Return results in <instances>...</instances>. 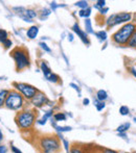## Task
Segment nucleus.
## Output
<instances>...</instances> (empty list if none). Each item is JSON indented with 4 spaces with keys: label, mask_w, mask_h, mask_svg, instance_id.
Returning <instances> with one entry per match:
<instances>
[{
    "label": "nucleus",
    "mask_w": 136,
    "mask_h": 153,
    "mask_svg": "<svg viewBox=\"0 0 136 153\" xmlns=\"http://www.w3.org/2000/svg\"><path fill=\"white\" fill-rule=\"evenodd\" d=\"M131 124L129 122L127 123H124V124L119 125V126L116 128V131H117L118 133H122V132H126V131L129 130V128H130Z\"/></svg>",
    "instance_id": "15"
},
{
    "label": "nucleus",
    "mask_w": 136,
    "mask_h": 153,
    "mask_svg": "<svg viewBox=\"0 0 136 153\" xmlns=\"http://www.w3.org/2000/svg\"><path fill=\"white\" fill-rule=\"evenodd\" d=\"M31 102L35 107H42V106H44L45 104L48 103V99H47L46 95H45L44 93L39 91L35 95L34 98L31 100Z\"/></svg>",
    "instance_id": "8"
},
{
    "label": "nucleus",
    "mask_w": 136,
    "mask_h": 153,
    "mask_svg": "<svg viewBox=\"0 0 136 153\" xmlns=\"http://www.w3.org/2000/svg\"><path fill=\"white\" fill-rule=\"evenodd\" d=\"M4 105L6 108L12 109V111H22L24 106V98L18 91L13 90L8 93Z\"/></svg>",
    "instance_id": "5"
},
{
    "label": "nucleus",
    "mask_w": 136,
    "mask_h": 153,
    "mask_svg": "<svg viewBox=\"0 0 136 153\" xmlns=\"http://www.w3.org/2000/svg\"><path fill=\"white\" fill-rule=\"evenodd\" d=\"M130 72L133 74V76L136 77V68H135V67H132V68L130 69Z\"/></svg>",
    "instance_id": "37"
},
{
    "label": "nucleus",
    "mask_w": 136,
    "mask_h": 153,
    "mask_svg": "<svg viewBox=\"0 0 136 153\" xmlns=\"http://www.w3.org/2000/svg\"><path fill=\"white\" fill-rule=\"evenodd\" d=\"M105 5H106V1H105V0H98V1H96L95 4H94V7H95L96 10H101L102 8L106 7Z\"/></svg>",
    "instance_id": "25"
},
{
    "label": "nucleus",
    "mask_w": 136,
    "mask_h": 153,
    "mask_svg": "<svg viewBox=\"0 0 136 153\" xmlns=\"http://www.w3.org/2000/svg\"><path fill=\"white\" fill-rule=\"evenodd\" d=\"M3 45H4V47H5L6 49H8V48H11L12 47V45H13V43H12V41L8 39V40H6L5 42L3 43Z\"/></svg>",
    "instance_id": "33"
},
{
    "label": "nucleus",
    "mask_w": 136,
    "mask_h": 153,
    "mask_svg": "<svg viewBox=\"0 0 136 153\" xmlns=\"http://www.w3.org/2000/svg\"><path fill=\"white\" fill-rule=\"evenodd\" d=\"M72 30L73 32H75V33L79 36V38L82 40V42L84 43L85 45H90V41L89 39H88V36H87V32L86 31H83L81 28H80L79 24L77 23H74L72 26Z\"/></svg>",
    "instance_id": "9"
},
{
    "label": "nucleus",
    "mask_w": 136,
    "mask_h": 153,
    "mask_svg": "<svg viewBox=\"0 0 136 153\" xmlns=\"http://www.w3.org/2000/svg\"><path fill=\"white\" fill-rule=\"evenodd\" d=\"M40 68H41V71L43 72V74H44L45 78H47V77L53 73V71L50 70V68L47 66L46 62H44V61H42L40 62Z\"/></svg>",
    "instance_id": "11"
},
{
    "label": "nucleus",
    "mask_w": 136,
    "mask_h": 153,
    "mask_svg": "<svg viewBox=\"0 0 136 153\" xmlns=\"http://www.w3.org/2000/svg\"><path fill=\"white\" fill-rule=\"evenodd\" d=\"M53 109H50V111H48L46 114H45L44 116H43L42 119H40V120H38V121H37V123H38L39 125H44V124H46L47 120H48L49 118H50L51 116H53Z\"/></svg>",
    "instance_id": "13"
},
{
    "label": "nucleus",
    "mask_w": 136,
    "mask_h": 153,
    "mask_svg": "<svg viewBox=\"0 0 136 153\" xmlns=\"http://www.w3.org/2000/svg\"><path fill=\"white\" fill-rule=\"evenodd\" d=\"M62 142H63V146H64V149H65V151L69 153V142L67 141V140H65L63 137L62 139Z\"/></svg>",
    "instance_id": "30"
},
{
    "label": "nucleus",
    "mask_w": 136,
    "mask_h": 153,
    "mask_svg": "<svg viewBox=\"0 0 136 153\" xmlns=\"http://www.w3.org/2000/svg\"><path fill=\"white\" fill-rule=\"evenodd\" d=\"M46 79L48 81H50V82H53V83H58L60 81V77L58 76L57 74H55V73H51V74L49 75Z\"/></svg>",
    "instance_id": "21"
},
{
    "label": "nucleus",
    "mask_w": 136,
    "mask_h": 153,
    "mask_svg": "<svg viewBox=\"0 0 136 153\" xmlns=\"http://www.w3.org/2000/svg\"><path fill=\"white\" fill-rule=\"evenodd\" d=\"M85 28L87 33H94L93 29H92V23L90 19H86L85 20Z\"/></svg>",
    "instance_id": "20"
},
{
    "label": "nucleus",
    "mask_w": 136,
    "mask_h": 153,
    "mask_svg": "<svg viewBox=\"0 0 136 153\" xmlns=\"http://www.w3.org/2000/svg\"><path fill=\"white\" fill-rule=\"evenodd\" d=\"M132 19V14L131 13H118V14L111 15L106 21V24L109 27H114L118 24H127L129 23Z\"/></svg>",
    "instance_id": "7"
},
{
    "label": "nucleus",
    "mask_w": 136,
    "mask_h": 153,
    "mask_svg": "<svg viewBox=\"0 0 136 153\" xmlns=\"http://www.w3.org/2000/svg\"><path fill=\"white\" fill-rule=\"evenodd\" d=\"M75 6H79L81 10H86V8H88V2L85 0H81V1L75 2Z\"/></svg>",
    "instance_id": "23"
},
{
    "label": "nucleus",
    "mask_w": 136,
    "mask_h": 153,
    "mask_svg": "<svg viewBox=\"0 0 136 153\" xmlns=\"http://www.w3.org/2000/svg\"><path fill=\"white\" fill-rule=\"evenodd\" d=\"M107 99H108V94L105 90H98V91L96 92V100L105 102Z\"/></svg>",
    "instance_id": "12"
},
{
    "label": "nucleus",
    "mask_w": 136,
    "mask_h": 153,
    "mask_svg": "<svg viewBox=\"0 0 136 153\" xmlns=\"http://www.w3.org/2000/svg\"><path fill=\"white\" fill-rule=\"evenodd\" d=\"M38 33H39V28H38V26H36V25H33V26H31L29 29H27V31H26V36L29 39V40H34V39H36V38H37Z\"/></svg>",
    "instance_id": "10"
},
{
    "label": "nucleus",
    "mask_w": 136,
    "mask_h": 153,
    "mask_svg": "<svg viewBox=\"0 0 136 153\" xmlns=\"http://www.w3.org/2000/svg\"><path fill=\"white\" fill-rule=\"evenodd\" d=\"M108 10H109V8H108V7H104V8H102V10H100V13H101L102 15H105L106 13L108 12Z\"/></svg>",
    "instance_id": "38"
},
{
    "label": "nucleus",
    "mask_w": 136,
    "mask_h": 153,
    "mask_svg": "<svg viewBox=\"0 0 136 153\" xmlns=\"http://www.w3.org/2000/svg\"><path fill=\"white\" fill-rule=\"evenodd\" d=\"M119 114L122 116H128L130 114V109H129L128 106L126 105H122V106L119 107Z\"/></svg>",
    "instance_id": "24"
},
{
    "label": "nucleus",
    "mask_w": 136,
    "mask_h": 153,
    "mask_svg": "<svg viewBox=\"0 0 136 153\" xmlns=\"http://www.w3.org/2000/svg\"><path fill=\"white\" fill-rule=\"evenodd\" d=\"M8 93H10V91H8V90H2V91H0V107H2L4 105L5 99H6V97H8Z\"/></svg>",
    "instance_id": "16"
},
{
    "label": "nucleus",
    "mask_w": 136,
    "mask_h": 153,
    "mask_svg": "<svg viewBox=\"0 0 136 153\" xmlns=\"http://www.w3.org/2000/svg\"><path fill=\"white\" fill-rule=\"evenodd\" d=\"M89 103H90V100H89L88 98H85V99L83 100V104H84V105H88Z\"/></svg>",
    "instance_id": "40"
},
{
    "label": "nucleus",
    "mask_w": 136,
    "mask_h": 153,
    "mask_svg": "<svg viewBox=\"0 0 136 153\" xmlns=\"http://www.w3.org/2000/svg\"><path fill=\"white\" fill-rule=\"evenodd\" d=\"M136 31V23L129 22L127 24H124L118 30H116L112 34V41L116 45L125 46L128 45V42L130 41L131 36Z\"/></svg>",
    "instance_id": "1"
},
{
    "label": "nucleus",
    "mask_w": 136,
    "mask_h": 153,
    "mask_svg": "<svg viewBox=\"0 0 136 153\" xmlns=\"http://www.w3.org/2000/svg\"><path fill=\"white\" fill-rule=\"evenodd\" d=\"M119 137H122L124 139H127V135H126V132H122V133H118Z\"/></svg>",
    "instance_id": "42"
},
{
    "label": "nucleus",
    "mask_w": 136,
    "mask_h": 153,
    "mask_svg": "<svg viewBox=\"0 0 136 153\" xmlns=\"http://www.w3.org/2000/svg\"><path fill=\"white\" fill-rule=\"evenodd\" d=\"M70 87H72L73 89L75 90V91H77V92L80 93V89H79V87H77V85H74V83H70Z\"/></svg>",
    "instance_id": "39"
},
{
    "label": "nucleus",
    "mask_w": 136,
    "mask_h": 153,
    "mask_svg": "<svg viewBox=\"0 0 136 153\" xmlns=\"http://www.w3.org/2000/svg\"><path fill=\"white\" fill-rule=\"evenodd\" d=\"M59 6H65V5H64V4H63V5H57V3H56V2H51V3H50V7L53 8V10H55L56 8L59 7Z\"/></svg>",
    "instance_id": "35"
},
{
    "label": "nucleus",
    "mask_w": 136,
    "mask_h": 153,
    "mask_svg": "<svg viewBox=\"0 0 136 153\" xmlns=\"http://www.w3.org/2000/svg\"><path fill=\"white\" fill-rule=\"evenodd\" d=\"M68 40H69V42H72V41H73V34L72 33L68 34Z\"/></svg>",
    "instance_id": "41"
},
{
    "label": "nucleus",
    "mask_w": 136,
    "mask_h": 153,
    "mask_svg": "<svg viewBox=\"0 0 136 153\" xmlns=\"http://www.w3.org/2000/svg\"><path fill=\"white\" fill-rule=\"evenodd\" d=\"M41 153H58L61 150V143L57 135H44L38 141Z\"/></svg>",
    "instance_id": "2"
},
{
    "label": "nucleus",
    "mask_w": 136,
    "mask_h": 153,
    "mask_svg": "<svg viewBox=\"0 0 136 153\" xmlns=\"http://www.w3.org/2000/svg\"><path fill=\"white\" fill-rule=\"evenodd\" d=\"M6 151H8V148L3 145H0V153H6Z\"/></svg>",
    "instance_id": "36"
},
{
    "label": "nucleus",
    "mask_w": 136,
    "mask_h": 153,
    "mask_svg": "<svg viewBox=\"0 0 136 153\" xmlns=\"http://www.w3.org/2000/svg\"><path fill=\"white\" fill-rule=\"evenodd\" d=\"M66 115L64 113H57L53 115V120L55 122H60V121H65L66 120Z\"/></svg>",
    "instance_id": "18"
},
{
    "label": "nucleus",
    "mask_w": 136,
    "mask_h": 153,
    "mask_svg": "<svg viewBox=\"0 0 136 153\" xmlns=\"http://www.w3.org/2000/svg\"><path fill=\"white\" fill-rule=\"evenodd\" d=\"M39 46H40L41 48H42L43 50L45 51V52H48V53H50V52H51V49L49 48L48 46H47L46 43H44V42H40V43H39Z\"/></svg>",
    "instance_id": "28"
},
{
    "label": "nucleus",
    "mask_w": 136,
    "mask_h": 153,
    "mask_svg": "<svg viewBox=\"0 0 136 153\" xmlns=\"http://www.w3.org/2000/svg\"><path fill=\"white\" fill-rule=\"evenodd\" d=\"M11 149H12L13 153H22V151H21L19 148H17L16 146H12V147H11Z\"/></svg>",
    "instance_id": "34"
},
{
    "label": "nucleus",
    "mask_w": 136,
    "mask_h": 153,
    "mask_svg": "<svg viewBox=\"0 0 136 153\" xmlns=\"http://www.w3.org/2000/svg\"><path fill=\"white\" fill-rule=\"evenodd\" d=\"M128 46L131 47V48H134L136 49V31L133 33V36H131L130 41L128 42Z\"/></svg>",
    "instance_id": "22"
},
{
    "label": "nucleus",
    "mask_w": 136,
    "mask_h": 153,
    "mask_svg": "<svg viewBox=\"0 0 136 153\" xmlns=\"http://www.w3.org/2000/svg\"><path fill=\"white\" fill-rule=\"evenodd\" d=\"M94 34H95L96 38H98L101 42H105V41L107 40V32L105 30H100V31L95 32Z\"/></svg>",
    "instance_id": "19"
},
{
    "label": "nucleus",
    "mask_w": 136,
    "mask_h": 153,
    "mask_svg": "<svg viewBox=\"0 0 136 153\" xmlns=\"http://www.w3.org/2000/svg\"><path fill=\"white\" fill-rule=\"evenodd\" d=\"M51 125H53V126L57 129L58 132H65V131H70L71 129H72L70 126H62V127L58 126V125L55 123V121H53V120H51Z\"/></svg>",
    "instance_id": "14"
},
{
    "label": "nucleus",
    "mask_w": 136,
    "mask_h": 153,
    "mask_svg": "<svg viewBox=\"0 0 136 153\" xmlns=\"http://www.w3.org/2000/svg\"><path fill=\"white\" fill-rule=\"evenodd\" d=\"M14 85L16 88V91H18L21 95L23 96V98L26 100L31 101L32 99L35 97V95L39 92V90L36 87L29 83H22V82H14Z\"/></svg>",
    "instance_id": "6"
},
{
    "label": "nucleus",
    "mask_w": 136,
    "mask_h": 153,
    "mask_svg": "<svg viewBox=\"0 0 136 153\" xmlns=\"http://www.w3.org/2000/svg\"><path fill=\"white\" fill-rule=\"evenodd\" d=\"M90 15H91V8L90 7L86 8V10H81L79 12V16L83 17V18H86V19H89Z\"/></svg>",
    "instance_id": "17"
},
{
    "label": "nucleus",
    "mask_w": 136,
    "mask_h": 153,
    "mask_svg": "<svg viewBox=\"0 0 136 153\" xmlns=\"http://www.w3.org/2000/svg\"><path fill=\"white\" fill-rule=\"evenodd\" d=\"M94 105H95L96 109H98V111H103V109L106 107L105 102H102V101H98V100H95V102H94Z\"/></svg>",
    "instance_id": "27"
},
{
    "label": "nucleus",
    "mask_w": 136,
    "mask_h": 153,
    "mask_svg": "<svg viewBox=\"0 0 136 153\" xmlns=\"http://www.w3.org/2000/svg\"><path fill=\"white\" fill-rule=\"evenodd\" d=\"M50 13H51L50 10H48V8H44V10H42V16H41V18L43 19V17H44V19H46L47 17L50 15Z\"/></svg>",
    "instance_id": "29"
},
{
    "label": "nucleus",
    "mask_w": 136,
    "mask_h": 153,
    "mask_svg": "<svg viewBox=\"0 0 136 153\" xmlns=\"http://www.w3.org/2000/svg\"><path fill=\"white\" fill-rule=\"evenodd\" d=\"M3 140V134H2L1 130H0V143H1V141Z\"/></svg>",
    "instance_id": "43"
},
{
    "label": "nucleus",
    "mask_w": 136,
    "mask_h": 153,
    "mask_svg": "<svg viewBox=\"0 0 136 153\" xmlns=\"http://www.w3.org/2000/svg\"><path fill=\"white\" fill-rule=\"evenodd\" d=\"M36 113L32 109H23L17 114L15 121L21 130H29L33 128L36 122Z\"/></svg>",
    "instance_id": "3"
},
{
    "label": "nucleus",
    "mask_w": 136,
    "mask_h": 153,
    "mask_svg": "<svg viewBox=\"0 0 136 153\" xmlns=\"http://www.w3.org/2000/svg\"><path fill=\"white\" fill-rule=\"evenodd\" d=\"M69 153H84V152L82 151L81 148H79V147H72L70 149V151H69Z\"/></svg>",
    "instance_id": "31"
},
{
    "label": "nucleus",
    "mask_w": 136,
    "mask_h": 153,
    "mask_svg": "<svg viewBox=\"0 0 136 153\" xmlns=\"http://www.w3.org/2000/svg\"><path fill=\"white\" fill-rule=\"evenodd\" d=\"M102 153H119V152L115 151V150H113V149H109V148H103Z\"/></svg>",
    "instance_id": "32"
},
{
    "label": "nucleus",
    "mask_w": 136,
    "mask_h": 153,
    "mask_svg": "<svg viewBox=\"0 0 136 153\" xmlns=\"http://www.w3.org/2000/svg\"><path fill=\"white\" fill-rule=\"evenodd\" d=\"M13 59L15 62L16 65V70L18 71H22L24 69L29 68L31 62H29V51L26 50L23 47H17L11 53Z\"/></svg>",
    "instance_id": "4"
},
{
    "label": "nucleus",
    "mask_w": 136,
    "mask_h": 153,
    "mask_svg": "<svg viewBox=\"0 0 136 153\" xmlns=\"http://www.w3.org/2000/svg\"><path fill=\"white\" fill-rule=\"evenodd\" d=\"M8 32H6L5 30H3V29H0V42H1L2 44H3L6 40H8Z\"/></svg>",
    "instance_id": "26"
}]
</instances>
